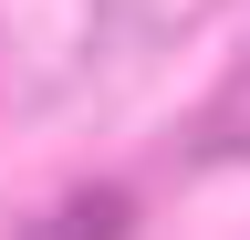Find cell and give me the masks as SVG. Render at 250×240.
I'll return each instance as SVG.
<instances>
[{"label":"cell","instance_id":"6da1fadb","mask_svg":"<svg viewBox=\"0 0 250 240\" xmlns=\"http://www.w3.org/2000/svg\"><path fill=\"white\" fill-rule=\"evenodd\" d=\"M21 240H136V198H125L115 177H94V188H73L52 219H31Z\"/></svg>","mask_w":250,"mask_h":240}]
</instances>
